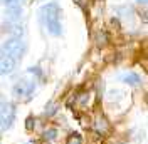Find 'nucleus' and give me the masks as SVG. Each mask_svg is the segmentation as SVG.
Instances as JSON below:
<instances>
[{"instance_id":"f257e3e1","label":"nucleus","mask_w":148,"mask_h":144,"mask_svg":"<svg viewBox=\"0 0 148 144\" xmlns=\"http://www.w3.org/2000/svg\"><path fill=\"white\" fill-rule=\"evenodd\" d=\"M40 17L46 25V30L54 37H59L62 34V25H61V7L56 2H49L40 9Z\"/></svg>"},{"instance_id":"f03ea898","label":"nucleus","mask_w":148,"mask_h":144,"mask_svg":"<svg viewBox=\"0 0 148 144\" xmlns=\"http://www.w3.org/2000/svg\"><path fill=\"white\" fill-rule=\"evenodd\" d=\"M24 42H22V39H15V37H9L3 45H2V55H5V57H10V59H14V60H18L22 54H24Z\"/></svg>"},{"instance_id":"7ed1b4c3","label":"nucleus","mask_w":148,"mask_h":144,"mask_svg":"<svg viewBox=\"0 0 148 144\" xmlns=\"http://www.w3.org/2000/svg\"><path fill=\"white\" fill-rule=\"evenodd\" d=\"M0 121H2V131H7L14 121H15V106L12 102L3 101L2 102V109H0Z\"/></svg>"},{"instance_id":"20e7f679","label":"nucleus","mask_w":148,"mask_h":144,"mask_svg":"<svg viewBox=\"0 0 148 144\" xmlns=\"http://www.w3.org/2000/svg\"><path fill=\"white\" fill-rule=\"evenodd\" d=\"M36 89V81H30V79H20V81L15 82L14 86V94L17 97H29Z\"/></svg>"},{"instance_id":"39448f33","label":"nucleus","mask_w":148,"mask_h":144,"mask_svg":"<svg viewBox=\"0 0 148 144\" xmlns=\"http://www.w3.org/2000/svg\"><path fill=\"white\" fill-rule=\"evenodd\" d=\"M120 81L125 82V84H128V86H131V87H138L140 84H141V77H140L136 72H125V74L120 75Z\"/></svg>"},{"instance_id":"423d86ee","label":"nucleus","mask_w":148,"mask_h":144,"mask_svg":"<svg viewBox=\"0 0 148 144\" xmlns=\"http://www.w3.org/2000/svg\"><path fill=\"white\" fill-rule=\"evenodd\" d=\"M15 65H17V60H14V59H10V57H5V55H2V60H0L2 74H10V72H14Z\"/></svg>"},{"instance_id":"0eeeda50","label":"nucleus","mask_w":148,"mask_h":144,"mask_svg":"<svg viewBox=\"0 0 148 144\" xmlns=\"http://www.w3.org/2000/svg\"><path fill=\"white\" fill-rule=\"evenodd\" d=\"M94 127H96V131H98L99 134H106V132L110 131V122H108L106 117L99 116L96 121H94Z\"/></svg>"},{"instance_id":"6e6552de","label":"nucleus","mask_w":148,"mask_h":144,"mask_svg":"<svg viewBox=\"0 0 148 144\" xmlns=\"http://www.w3.org/2000/svg\"><path fill=\"white\" fill-rule=\"evenodd\" d=\"M66 144H84V139L79 132H71V134L67 136Z\"/></svg>"},{"instance_id":"1a4fd4ad","label":"nucleus","mask_w":148,"mask_h":144,"mask_svg":"<svg viewBox=\"0 0 148 144\" xmlns=\"http://www.w3.org/2000/svg\"><path fill=\"white\" fill-rule=\"evenodd\" d=\"M56 137H57V129H54V127H49V129H46L42 132V139L44 141H54Z\"/></svg>"},{"instance_id":"9d476101","label":"nucleus","mask_w":148,"mask_h":144,"mask_svg":"<svg viewBox=\"0 0 148 144\" xmlns=\"http://www.w3.org/2000/svg\"><path fill=\"white\" fill-rule=\"evenodd\" d=\"M56 111H57V109H56V104L54 102H49L47 107H46V116H54Z\"/></svg>"},{"instance_id":"9b49d317","label":"nucleus","mask_w":148,"mask_h":144,"mask_svg":"<svg viewBox=\"0 0 148 144\" xmlns=\"http://www.w3.org/2000/svg\"><path fill=\"white\" fill-rule=\"evenodd\" d=\"M25 127H27V131H32V129H34V119H32V117H29V119H27Z\"/></svg>"},{"instance_id":"f8f14e48","label":"nucleus","mask_w":148,"mask_h":144,"mask_svg":"<svg viewBox=\"0 0 148 144\" xmlns=\"http://www.w3.org/2000/svg\"><path fill=\"white\" fill-rule=\"evenodd\" d=\"M96 40H98V45H101V44H104V42H106V34H99V35H98V39H96Z\"/></svg>"},{"instance_id":"ddd939ff","label":"nucleus","mask_w":148,"mask_h":144,"mask_svg":"<svg viewBox=\"0 0 148 144\" xmlns=\"http://www.w3.org/2000/svg\"><path fill=\"white\" fill-rule=\"evenodd\" d=\"M140 17H141V20H143V22H147V24H148V10H141Z\"/></svg>"},{"instance_id":"4468645a","label":"nucleus","mask_w":148,"mask_h":144,"mask_svg":"<svg viewBox=\"0 0 148 144\" xmlns=\"http://www.w3.org/2000/svg\"><path fill=\"white\" fill-rule=\"evenodd\" d=\"M15 2H17V0H3V3H5L7 7H10V5H12V3H15Z\"/></svg>"},{"instance_id":"2eb2a0df","label":"nucleus","mask_w":148,"mask_h":144,"mask_svg":"<svg viewBox=\"0 0 148 144\" xmlns=\"http://www.w3.org/2000/svg\"><path fill=\"white\" fill-rule=\"evenodd\" d=\"M138 3H141V5H145V3H148V0H136Z\"/></svg>"}]
</instances>
